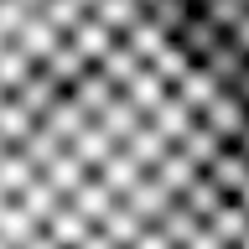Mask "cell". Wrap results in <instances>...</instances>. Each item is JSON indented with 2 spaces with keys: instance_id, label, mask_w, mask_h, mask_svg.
Returning <instances> with one entry per match:
<instances>
[{
  "instance_id": "obj_1",
  "label": "cell",
  "mask_w": 249,
  "mask_h": 249,
  "mask_svg": "<svg viewBox=\"0 0 249 249\" xmlns=\"http://www.w3.org/2000/svg\"><path fill=\"white\" fill-rule=\"evenodd\" d=\"M0 249H249V93L187 0H0Z\"/></svg>"
}]
</instances>
